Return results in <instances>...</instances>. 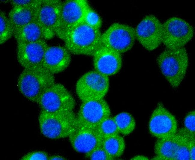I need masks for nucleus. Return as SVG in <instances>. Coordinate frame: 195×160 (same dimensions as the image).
I'll return each instance as SVG.
<instances>
[{"label":"nucleus","instance_id":"nucleus-1","mask_svg":"<svg viewBox=\"0 0 195 160\" xmlns=\"http://www.w3.org/2000/svg\"><path fill=\"white\" fill-rule=\"evenodd\" d=\"M101 35L100 30L83 22L67 32L62 40L71 54L93 56L102 46Z\"/></svg>","mask_w":195,"mask_h":160},{"label":"nucleus","instance_id":"nucleus-2","mask_svg":"<svg viewBox=\"0 0 195 160\" xmlns=\"http://www.w3.org/2000/svg\"><path fill=\"white\" fill-rule=\"evenodd\" d=\"M157 62L170 85L174 88H178L185 77L188 66L186 49L166 48L158 56Z\"/></svg>","mask_w":195,"mask_h":160},{"label":"nucleus","instance_id":"nucleus-3","mask_svg":"<svg viewBox=\"0 0 195 160\" xmlns=\"http://www.w3.org/2000/svg\"><path fill=\"white\" fill-rule=\"evenodd\" d=\"M55 83L54 75L41 66L24 68L19 76L17 86L25 97L36 103L42 93Z\"/></svg>","mask_w":195,"mask_h":160},{"label":"nucleus","instance_id":"nucleus-4","mask_svg":"<svg viewBox=\"0 0 195 160\" xmlns=\"http://www.w3.org/2000/svg\"><path fill=\"white\" fill-rule=\"evenodd\" d=\"M38 121L41 133L52 139L68 137L77 126L74 111L50 112L41 110Z\"/></svg>","mask_w":195,"mask_h":160},{"label":"nucleus","instance_id":"nucleus-5","mask_svg":"<svg viewBox=\"0 0 195 160\" xmlns=\"http://www.w3.org/2000/svg\"><path fill=\"white\" fill-rule=\"evenodd\" d=\"M36 103L41 110L50 112L74 111L76 105L70 92L62 84L56 82L42 93Z\"/></svg>","mask_w":195,"mask_h":160},{"label":"nucleus","instance_id":"nucleus-6","mask_svg":"<svg viewBox=\"0 0 195 160\" xmlns=\"http://www.w3.org/2000/svg\"><path fill=\"white\" fill-rule=\"evenodd\" d=\"M108 76L95 70L83 75L77 81L76 92L82 102L104 98L109 88Z\"/></svg>","mask_w":195,"mask_h":160},{"label":"nucleus","instance_id":"nucleus-7","mask_svg":"<svg viewBox=\"0 0 195 160\" xmlns=\"http://www.w3.org/2000/svg\"><path fill=\"white\" fill-rule=\"evenodd\" d=\"M89 5L86 0L63 1L56 29V36L62 39L70 30L83 22Z\"/></svg>","mask_w":195,"mask_h":160},{"label":"nucleus","instance_id":"nucleus-8","mask_svg":"<svg viewBox=\"0 0 195 160\" xmlns=\"http://www.w3.org/2000/svg\"><path fill=\"white\" fill-rule=\"evenodd\" d=\"M135 29L125 24L115 22L103 34L102 45L121 54L130 49L136 40Z\"/></svg>","mask_w":195,"mask_h":160},{"label":"nucleus","instance_id":"nucleus-9","mask_svg":"<svg viewBox=\"0 0 195 160\" xmlns=\"http://www.w3.org/2000/svg\"><path fill=\"white\" fill-rule=\"evenodd\" d=\"M163 25L162 43L166 48L184 47L192 38L193 27L180 17L173 16L166 20Z\"/></svg>","mask_w":195,"mask_h":160},{"label":"nucleus","instance_id":"nucleus-10","mask_svg":"<svg viewBox=\"0 0 195 160\" xmlns=\"http://www.w3.org/2000/svg\"><path fill=\"white\" fill-rule=\"evenodd\" d=\"M111 114L110 107L104 98L82 102L76 115L77 126L96 128Z\"/></svg>","mask_w":195,"mask_h":160},{"label":"nucleus","instance_id":"nucleus-11","mask_svg":"<svg viewBox=\"0 0 195 160\" xmlns=\"http://www.w3.org/2000/svg\"><path fill=\"white\" fill-rule=\"evenodd\" d=\"M136 39L146 50L157 49L162 42V24L155 16H145L135 29Z\"/></svg>","mask_w":195,"mask_h":160},{"label":"nucleus","instance_id":"nucleus-12","mask_svg":"<svg viewBox=\"0 0 195 160\" xmlns=\"http://www.w3.org/2000/svg\"><path fill=\"white\" fill-rule=\"evenodd\" d=\"M148 128L151 134L157 139L174 135L178 129L175 117L160 102L151 114Z\"/></svg>","mask_w":195,"mask_h":160},{"label":"nucleus","instance_id":"nucleus-13","mask_svg":"<svg viewBox=\"0 0 195 160\" xmlns=\"http://www.w3.org/2000/svg\"><path fill=\"white\" fill-rule=\"evenodd\" d=\"M63 1L42 0L38 13V22L44 40L56 36V29Z\"/></svg>","mask_w":195,"mask_h":160},{"label":"nucleus","instance_id":"nucleus-14","mask_svg":"<svg viewBox=\"0 0 195 160\" xmlns=\"http://www.w3.org/2000/svg\"><path fill=\"white\" fill-rule=\"evenodd\" d=\"M48 46L45 40L29 43H17L16 57L24 68L42 66Z\"/></svg>","mask_w":195,"mask_h":160},{"label":"nucleus","instance_id":"nucleus-15","mask_svg":"<svg viewBox=\"0 0 195 160\" xmlns=\"http://www.w3.org/2000/svg\"><path fill=\"white\" fill-rule=\"evenodd\" d=\"M93 57V65L95 70L109 76L118 73L122 64L121 54L102 46Z\"/></svg>","mask_w":195,"mask_h":160},{"label":"nucleus","instance_id":"nucleus-16","mask_svg":"<svg viewBox=\"0 0 195 160\" xmlns=\"http://www.w3.org/2000/svg\"><path fill=\"white\" fill-rule=\"evenodd\" d=\"M68 138L76 151L86 154L101 145L103 140L96 128L78 126Z\"/></svg>","mask_w":195,"mask_h":160},{"label":"nucleus","instance_id":"nucleus-17","mask_svg":"<svg viewBox=\"0 0 195 160\" xmlns=\"http://www.w3.org/2000/svg\"><path fill=\"white\" fill-rule=\"evenodd\" d=\"M71 60V54L65 46H48L42 66L54 75L65 70L69 66Z\"/></svg>","mask_w":195,"mask_h":160},{"label":"nucleus","instance_id":"nucleus-18","mask_svg":"<svg viewBox=\"0 0 195 160\" xmlns=\"http://www.w3.org/2000/svg\"><path fill=\"white\" fill-rule=\"evenodd\" d=\"M40 6L12 7L8 16L14 31L29 23L38 21Z\"/></svg>","mask_w":195,"mask_h":160},{"label":"nucleus","instance_id":"nucleus-19","mask_svg":"<svg viewBox=\"0 0 195 160\" xmlns=\"http://www.w3.org/2000/svg\"><path fill=\"white\" fill-rule=\"evenodd\" d=\"M178 134L177 132L172 136L158 139L154 148L155 156L152 160H175L178 143Z\"/></svg>","mask_w":195,"mask_h":160},{"label":"nucleus","instance_id":"nucleus-20","mask_svg":"<svg viewBox=\"0 0 195 160\" xmlns=\"http://www.w3.org/2000/svg\"><path fill=\"white\" fill-rule=\"evenodd\" d=\"M13 37L17 43H29L44 40L38 21L32 22L14 31Z\"/></svg>","mask_w":195,"mask_h":160},{"label":"nucleus","instance_id":"nucleus-21","mask_svg":"<svg viewBox=\"0 0 195 160\" xmlns=\"http://www.w3.org/2000/svg\"><path fill=\"white\" fill-rule=\"evenodd\" d=\"M101 145L106 152L114 159L122 156L125 147L124 140L119 134L103 139Z\"/></svg>","mask_w":195,"mask_h":160},{"label":"nucleus","instance_id":"nucleus-22","mask_svg":"<svg viewBox=\"0 0 195 160\" xmlns=\"http://www.w3.org/2000/svg\"><path fill=\"white\" fill-rule=\"evenodd\" d=\"M119 132L122 135L127 136L134 130L136 121L132 115L125 112L120 113L113 117Z\"/></svg>","mask_w":195,"mask_h":160},{"label":"nucleus","instance_id":"nucleus-23","mask_svg":"<svg viewBox=\"0 0 195 160\" xmlns=\"http://www.w3.org/2000/svg\"><path fill=\"white\" fill-rule=\"evenodd\" d=\"M14 30L4 11L0 10V44H2L13 37Z\"/></svg>","mask_w":195,"mask_h":160},{"label":"nucleus","instance_id":"nucleus-24","mask_svg":"<svg viewBox=\"0 0 195 160\" xmlns=\"http://www.w3.org/2000/svg\"><path fill=\"white\" fill-rule=\"evenodd\" d=\"M96 129L103 139L119 133L113 117H111L104 120Z\"/></svg>","mask_w":195,"mask_h":160},{"label":"nucleus","instance_id":"nucleus-25","mask_svg":"<svg viewBox=\"0 0 195 160\" xmlns=\"http://www.w3.org/2000/svg\"><path fill=\"white\" fill-rule=\"evenodd\" d=\"M178 143L175 160H190V155L183 128L178 129Z\"/></svg>","mask_w":195,"mask_h":160},{"label":"nucleus","instance_id":"nucleus-26","mask_svg":"<svg viewBox=\"0 0 195 160\" xmlns=\"http://www.w3.org/2000/svg\"><path fill=\"white\" fill-rule=\"evenodd\" d=\"M83 22L89 26L100 30L102 21L100 16L89 5L86 12Z\"/></svg>","mask_w":195,"mask_h":160},{"label":"nucleus","instance_id":"nucleus-27","mask_svg":"<svg viewBox=\"0 0 195 160\" xmlns=\"http://www.w3.org/2000/svg\"><path fill=\"white\" fill-rule=\"evenodd\" d=\"M86 158L90 160H110L114 159L105 151L102 145L86 154Z\"/></svg>","mask_w":195,"mask_h":160},{"label":"nucleus","instance_id":"nucleus-28","mask_svg":"<svg viewBox=\"0 0 195 160\" xmlns=\"http://www.w3.org/2000/svg\"><path fill=\"white\" fill-rule=\"evenodd\" d=\"M42 0H11L8 1L12 7H30L39 6Z\"/></svg>","mask_w":195,"mask_h":160},{"label":"nucleus","instance_id":"nucleus-29","mask_svg":"<svg viewBox=\"0 0 195 160\" xmlns=\"http://www.w3.org/2000/svg\"><path fill=\"white\" fill-rule=\"evenodd\" d=\"M49 156L45 152L34 151L29 152L22 157V160H47L49 159Z\"/></svg>","mask_w":195,"mask_h":160},{"label":"nucleus","instance_id":"nucleus-30","mask_svg":"<svg viewBox=\"0 0 195 160\" xmlns=\"http://www.w3.org/2000/svg\"><path fill=\"white\" fill-rule=\"evenodd\" d=\"M184 131L187 141L190 152V160L195 159V134L187 130L184 128Z\"/></svg>","mask_w":195,"mask_h":160},{"label":"nucleus","instance_id":"nucleus-31","mask_svg":"<svg viewBox=\"0 0 195 160\" xmlns=\"http://www.w3.org/2000/svg\"><path fill=\"white\" fill-rule=\"evenodd\" d=\"M184 128L188 131L195 134V111H190L186 116L184 121Z\"/></svg>","mask_w":195,"mask_h":160},{"label":"nucleus","instance_id":"nucleus-32","mask_svg":"<svg viewBox=\"0 0 195 160\" xmlns=\"http://www.w3.org/2000/svg\"><path fill=\"white\" fill-rule=\"evenodd\" d=\"M66 159L64 157L58 155H53L49 156V159L50 160H66Z\"/></svg>","mask_w":195,"mask_h":160},{"label":"nucleus","instance_id":"nucleus-33","mask_svg":"<svg viewBox=\"0 0 195 160\" xmlns=\"http://www.w3.org/2000/svg\"><path fill=\"white\" fill-rule=\"evenodd\" d=\"M131 160H149V158L147 157L142 155H137L134 156L130 159Z\"/></svg>","mask_w":195,"mask_h":160}]
</instances>
